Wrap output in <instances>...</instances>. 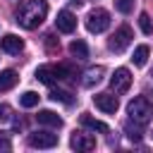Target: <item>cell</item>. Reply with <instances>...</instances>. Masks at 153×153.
I'll list each match as a JSON object with an SVG mask.
<instances>
[{
  "label": "cell",
  "instance_id": "1",
  "mask_svg": "<svg viewBox=\"0 0 153 153\" xmlns=\"http://www.w3.org/2000/svg\"><path fill=\"white\" fill-rule=\"evenodd\" d=\"M48 17V5L45 0H26L19 10H17V24L24 29H36L43 24V19Z\"/></svg>",
  "mask_w": 153,
  "mask_h": 153
},
{
  "label": "cell",
  "instance_id": "2",
  "mask_svg": "<svg viewBox=\"0 0 153 153\" xmlns=\"http://www.w3.org/2000/svg\"><path fill=\"white\" fill-rule=\"evenodd\" d=\"M127 115H129V120H134V122H139V124H146V122L153 117V105H151L148 98L136 96L134 100H129V105H127Z\"/></svg>",
  "mask_w": 153,
  "mask_h": 153
},
{
  "label": "cell",
  "instance_id": "3",
  "mask_svg": "<svg viewBox=\"0 0 153 153\" xmlns=\"http://www.w3.org/2000/svg\"><path fill=\"white\" fill-rule=\"evenodd\" d=\"M110 26V12L103 10V7H96L86 14V29L91 33H103L105 29Z\"/></svg>",
  "mask_w": 153,
  "mask_h": 153
},
{
  "label": "cell",
  "instance_id": "4",
  "mask_svg": "<svg viewBox=\"0 0 153 153\" xmlns=\"http://www.w3.org/2000/svg\"><path fill=\"white\" fill-rule=\"evenodd\" d=\"M131 38H134V33H131V29L127 26V24H122L112 36H110V41H108V48L112 50V53H122L129 43H131Z\"/></svg>",
  "mask_w": 153,
  "mask_h": 153
},
{
  "label": "cell",
  "instance_id": "5",
  "mask_svg": "<svg viewBox=\"0 0 153 153\" xmlns=\"http://www.w3.org/2000/svg\"><path fill=\"white\" fill-rule=\"evenodd\" d=\"M29 146H33V148H55L57 146V134H50L45 129L31 131L29 134Z\"/></svg>",
  "mask_w": 153,
  "mask_h": 153
},
{
  "label": "cell",
  "instance_id": "6",
  "mask_svg": "<svg viewBox=\"0 0 153 153\" xmlns=\"http://www.w3.org/2000/svg\"><path fill=\"white\" fill-rule=\"evenodd\" d=\"M129 84H131V72H129L127 67H120V69L112 72V76H110V86H112L115 93H124V91L129 88Z\"/></svg>",
  "mask_w": 153,
  "mask_h": 153
},
{
  "label": "cell",
  "instance_id": "7",
  "mask_svg": "<svg viewBox=\"0 0 153 153\" xmlns=\"http://www.w3.org/2000/svg\"><path fill=\"white\" fill-rule=\"evenodd\" d=\"M93 105H96L98 110L108 112V115L117 112V108H120V103H117V98H115L112 93H96V96H93Z\"/></svg>",
  "mask_w": 153,
  "mask_h": 153
},
{
  "label": "cell",
  "instance_id": "8",
  "mask_svg": "<svg viewBox=\"0 0 153 153\" xmlns=\"http://www.w3.org/2000/svg\"><path fill=\"white\" fill-rule=\"evenodd\" d=\"M55 26H57V31H62V33H72V31L76 29V17H74L69 10H62V12H57Z\"/></svg>",
  "mask_w": 153,
  "mask_h": 153
},
{
  "label": "cell",
  "instance_id": "9",
  "mask_svg": "<svg viewBox=\"0 0 153 153\" xmlns=\"http://www.w3.org/2000/svg\"><path fill=\"white\" fill-rule=\"evenodd\" d=\"M0 48H2L5 53H10V55H19L22 48H24V41H22L19 36H14V33H5V36L0 38Z\"/></svg>",
  "mask_w": 153,
  "mask_h": 153
},
{
  "label": "cell",
  "instance_id": "10",
  "mask_svg": "<svg viewBox=\"0 0 153 153\" xmlns=\"http://www.w3.org/2000/svg\"><path fill=\"white\" fill-rule=\"evenodd\" d=\"M69 146L76 148V151H93L96 148V141L88 136V134H74L69 139Z\"/></svg>",
  "mask_w": 153,
  "mask_h": 153
},
{
  "label": "cell",
  "instance_id": "11",
  "mask_svg": "<svg viewBox=\"0 0 153 153\" xmlns=\"http://www.w3.org/2000/svg\"><path fill=\"white\" fill-rule=\"evenodd\" d=\"M36 79L41 81V84H55V79H57V72H55V65H41L38 69H36Z\"/></svg>",
  "mask_w": 153,
  "mask_h": 153
},
{
  "label": "cell",
  "instance_id": "12",
  "mask_svg": "<svg viewBox=\"0 0 153 153\" xmlns=\"http://www.w3.org/2000/svg\"><path fill=\"white\" fill-rule=\"evenodd\" d=\"M36 120H38V124H45V127H55V129L62 127V117L55 115L53 110H38Z\"/></svg>",
  "mask_w": 153,
  "mask_h": 153
},
{
  "label": "cell",
  "instance_id": "13",
  "mask_svg": "<svg viewBox=\"0 0 153 153\" xmlns=\"http://www.w3.org/2000/svg\"><path fill=\"white\" fill-rule=\"evenodd\" d=\"M103 74H105V69H103V67H91V69H86V72H84L81 84L91 88V86H96V84H100V81H103Z\"/></svg>",
  "mask_w": 153,
  "mask_h": 153
},
{
  "label": "cell",
  "instance_id": "14",
  "mask_svg": "<svg viewBox=\"0 0 153 153\" xmlns=\"http://www.w3.org/2000/svg\"><path fill=\"white\" fill-rule=\"evenodd\" d=\"M124 131H127V136H129L131 141H141V139H143V124H139V122H134V120H127V122H124Z\"/></svg>",
  "mask_w": 153,
  "mask_h": 153
},
{
  "label": "cell",
  "instance_id": "15",
  "mask_svg": "<svg viewBox=\"0 0 153 153\" xmlns=\"http://www.w3.org/2000/svg\"><path fill=\"white\" fill-rule=\"evenodd\" d=\"M17 81H19V76H17L14 69H2L0 72V91H10Z\"/></svg>",
  "mask_w": 153,
  "mask_h": 153
},
{
  "label": "cell",
  "instance_id": "16",
  "mask_svg": "<svg viewBox=\"0 0 153 153\" xmlns=\"http://www.w3.org/2000/svg\"><path fill=\"white\" fill-rule=\"evenodd\" d=\"M81 124L86 129H91V131H100V134L108 131V124L100 122V120H96V117H91V115H81Z\"/></svg>",
  "mask_w": 153,
  "mask_h": 153
},
{
  "label": "cell",
  "instance_id": "17",
  "mask_svg": "<svg viewBox=\"0 0 153 153\" xmlns=\"http://www.w3.org/2000/svg\"><path fill=\"white\" fill-rule=\"evenodd\" d=\"M148 55H151V48H148V45H136V48H134V55H131V62H134L136 67H143V65L148 62Z\"/></svg>",
  "mask_w": 153,
  "mask_h": 153
},
{
  "label": "cell",
  "instance_id": "18",
  "mask_svg": "<svg viewBox=\"0 0 153 153\" xmlns=\"http://www.w3.org/2000/svg\"><path fill=\"white\" fill-rule=\"evenodd\" d=\"M69 53H72L74 57H79V60H86V57H88V45H86L84 41L76 38V41L69 43Z\"/></svg>",
  "mask_w": 153,
  "mask_h": 153
},
{
  "label": "cell",
  "instance_id": "19",
  "mask_svg": "<svg viewBox=\"0 0 153 153\" xmlns=\"http://www.w3.org/2000/svg\"><path fill=\"white\" fill-rule=\"evenodd\" d=\"M38 93L36 91H24L22 96H19V105L22 108H33V105H38Z\"/></svg>",
  "mask_w": 153,
  "mask_h": 153
},
{
  "label": "cell",
  "instance_id": "20",
  "mask_svg": "<svg viewBox=\"0 0 153 153\" xmlns=\"http://www.w3.org/2000/svg\"><path fill=\"white\" fill-rule=\"evenodd\" d=\"M50 100L69 105V103H72V93H69V91H65V88H53V91H50Z\"/></svg>",
  "mask_w": 153,
  "mask_h": 153
},
{
  "label": "cell",
  "instance_id": "21",
  "mask_svg": "<svg viewBox=\"0 0 153 153\" xmlns=\"http://www.w3.org/2000/svg\"><path fill=\"white\" fill-rule=\"evenodd\" d=\"M139 26H141V31L148 36V33H153V22H151V14L148 12H141L139 14Z\"/></svg>",
  "mask_w": 153,
  "mask_h": 153
},
{
  "label": "cell",
  "instance_id": "22",
  "mask_svg": "<svg viewBox=\"0 0 153 153\" xmlns=\"http://www.w3.org/2000/svg\"><path fill=\"white\" fill-rule=\"evenodd\" d=\"M10 148H12L10 139H7V136H0V151H10Z\"/></svg>",
  "mask_w": 153,
  "mask_h": 153
},
{
  "label": "cell",
  "instance_id": "23",
  "mask_svg": "<svg viewBox=\"0 0 153 153\" xmlns=\"http://www.w3.org/2000/svg\"><path fill=\"white\" fill-rule=\"evenodd\" d=\"M2 117H5V108L0 105V120H2Z\"/></svg>",
  "mask_w": 153,
  "mask_h": 153
},
{
  "label": "cell",
  "instance_id": "24",
  "mask_svg": "<svg viewBox=\"0 0 153 153\" xmlns=\"http://www.w3.org/2000/svg\"><path fill=\"white\" fill-rule=\"evenodd\" d=\"M151 136H153V134H151Z\"/></svg>",
  "mask_w": 153,
  "mask_h": 153
}]
</instances>
